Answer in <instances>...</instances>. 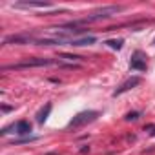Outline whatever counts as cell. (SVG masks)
<instances>
[{
  "label": "cell",
  "instance_id": "cell-1",
  "mask_svg": "<svg viewBox=\"0 0 155 155\" xmlns=\"http://www.w3.org/2000/svg\"><path fill=\"white\" fill-rule=\"evenodd\" d=\"M122 8H119V6H110V8H102L101 11H97V13H93L91 17H88V18H84V20H79V22H71L69 26L73 28V26H77V24H86V22H95V20H101V18H108V17H111L113 13H119Z\"/></svg>",
  "mask_w": 155,
  "mask_h": 155
},
{
  "label": "cell",
  "instance_id": "cell-2",
  "mask_svg": "<svg viewBox=\"0 0 155 155\" xmlns=\"http://www.w3.org/2000/svg\"><path fill=\"white\" fill-rule=\"evenodd\" d=\"M97 117H99V111H81L79 115H75V117L68 122V126H69V128H79V126H84V124H88V122H93Z\"/></svg>",
  "mask_w": 155,
  "mask_h": 155
},
{
  "label": "cell",
  "instance_id": "cell-3",
  "mask_svg": "<svg viewBox=\"0 0 155 155\" xmlns=\"http://www.w3.org/2000/svg\"><path fill=\"white\" fill-rule=\"evenodd\" d=\"M49 64H55L53 60L49 58H33V60H26V62H20V64H13V66H8L4 69H22V68H38V66H49Z\"/></svg>",
  "mask_w": 155,
  "mask_h": 155
},
{
  "label": "cell",
  "instance_id": "cell-4",
  "mask_svg": "<svg viewBox=\"0 0 155 155\" xmlns=\"http://www.w3.org/2000/svg\"><path fill=\"white\" fill-rule=\"evenodd\" d=\"M130 68L135 69V71H146V58L142 57L140 51H135L131 55V60H130Z\"/></svg>",
  "mask_w": 155,
  "mask_h": 155
},
{
  "label": "cell",
  "instance_id": "cell-5",
  "mask_svg": "<svg viewBox=\"0 0 155 155\" xmlns=\"http://www.w3.org/2000/svg\"><path fill=\"white\" fill-rule=\"evenodd\" d=\"M140 82V79H139V77H131V79H128L126 82H122L115 91H113V97H117V95H122L124 91H128V90H131V88H135L137 84Z\"/></svg>",
  "mask_w": 155,
  "mask_h": 155
},
{
  "label": "cell",
  "instance_id": "cell-6",
  "mask_svg": "<svg viewBox=\"0 0 155 155\" xmlns=\"http://www.w3.org/2000/svg\"><path fill=\"white\" fill-rule=\"evenodd\" d=\"M66 44L69 46H91L95 44V37H82V38H69Z\"/></svg>",
  "mask_w": 155,
  "mask_h": 155
},
{
  "label": "cell",
  "instance_id": "cell-7",
  "mask_svg": "<svg viewBox=\"0 0 155 155\" xmlns=\"http://www.w3.org/2000/svg\"><path fill=\"white\" fill-rule=\"evenodd\" d=\"M15 133H18V135H29L31 133V124L28 120H18L15 124Z\"/></svg>",
  "mask_w": 155,
  "mask_h": 155
},
{
  "label": "cell",
  "instance_id": "cell-8",
  "mask_svg": "<svg viewBox=\"0 0 155 155\" xmlns=\"http://www.w3.org/2000/svg\"><path fill=\"white\" fill-rule=\"evenodd\" d=\"M51 108H53V106L48 102V104H46V108H42V110L38 111V115H37V122H38V124H44V122L48 120V115L51 113Z\"/></svg>",
  "mask_w": 155,
  "mask_h": 155
},
{
  "label": "cell",
  "instance_id": "cell-9",
  "mask_svg": "<svg viewBox=\"0 0 155 155\" xmlns=\"http://www.w3.org/2000/svg\"><path fill=\"white\" fill-rule=\"evenodd\" d=\"M20 8H49V2H22L18 4Z\"/></svg>",
  "mask_w": 155,
  "mask_h": 155
},
{
  "label": "cell",
  "instance_id": "cell-10",
  "mask_svg": "<svg viewBox=\"0 0 155 155\" xmlns=\"http://www.w3.org/2000/svg\"><path fill=\"white\" fill-rule=\"evenodd\" d=\"M106 44H108V46H110L111 49H120L124 42H122L120 38H113V40H106Z\"/></svg>",
  "mask_w": 155,
  "mask_h": 155
},
{
  "label": "cell",
  "instance_id": "cell-11",
  "mask_svg": "<svg viewBox=\"0 0 155 155\" xmlns=\"http://www.w3.org/2000/svg\"><path fill=\"white\" fill-rule=\"evenodd\" d=\"M60 58H68V60H81L82 57H77V55H68V53H62Z\"/></svg>",
  "mask_w": 155,
  "mask_h": 155
},
{
  "label": "cell",
  "instance_id": "cell-12",
  "mask_svg": "<svg viewBox=\"0 0 155 155\" xmlns=\"http://www.w3.org/2000/svg\"><path fill=\"white\" fill-rule=\"evenodd\" d=\"M139 115H140L139 111H133V113H128V115H126V120H137V119H139Z\"/></svg>",
  "mask_w": 155,
  "mask_h": 155
},
{
  "label": "cell",
  "instance_id": "cell-13",
  "mask_svg": "<svg viewBox=\"0 0 155 155\" xmlns=\"http://www.w3.org/2000/svg\"><path fill=\"white\" fill-rule=\"evenodd\" d=\"M29 140H37V137H28V139H20V140H15V144H22V142H29Z\"/></svg>",
  "mask_w": 155,
  "mask_h": 155
}]
</instances>
